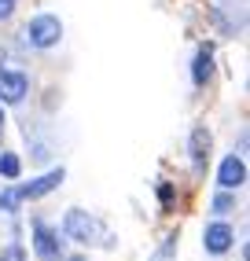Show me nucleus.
<instances>
[{
  "label": "nucleus",
  "instance_id": "f257e3e1",
  "mask_svg": "<svg viewBox=\"0 0 250 261\" xmlns=\"http://www.w3.org/2000/svg\"><path fill=\"white\" fill-rule=\"evenodd\" d=\"M63 232H66L70 239H78V243H96V239H107L103 224H99L96 217H88L85 210H70V214L63 217Z\"/></svg>",
  "mask_w": 250,
  "mask_h": 261
},
{
  "label": "nucleus",
  "instance_id": "f03ea898",
  "mask_svg": "<svg viewBox=\"0 0 250 261\" xmlns=\"http://www.w3.org/2000/svg\"><path fill=\"white\" fill-rule=\"evenodd\" d=\"M26 37H30V44H37V48H52L63 37V22L56 19V15H37V19H30Z\"/></svg>",
  "mask_w": 250,
  "mask_h": 261
},
{
  "label": "nucleus",
  "instance_id": "7ed1b4c3",
  "mask_svg": "<svg viewBox=\"0 0 250 261\" xmlns=\"http://www.w3.org/2000/svg\"><path fill=\"white\" fill-rule=\"evenodd\" d=\"M33 250H37L41 261H59V236L52 228H44L41 221L33 224Z\"/></svg>",
  "mask_w": 250,
  "mask_h": 261
},
{
  "label": "nucleus",
  "instance_id": "20e7f679",
  "mask_svg": "<svg viewBox=\"0 0 250 261\" xmlns=\"http://www.w3.org/2000/svg\"><path fill=\"white\" fill-rule=\"evenodd\" d=\"M59 184H63V169H52V173H44L41 180L22 184L19 188V199H41V195H48L52 188H59Z\"/></svg>",
  "mask_w": 250,
  "mask_h": 261
},
{
  "label": "nucleus",
  "instance_id": "39448f33",
  "mask_svg": "<svg viewBox=\"0 0 250 261\" xmlns=\"http://www.w3.org/2000/svg\"><path fill=\"white\" fill-rule=\"evenodd\" d=\"M22 96H26V74L0 70V99L4 103H19Z\"/></svg>",
  "mask_w": 250,
  "mask_h": 261
},
{
  "label": "nucleus",
  "instance_id": "423d86ee",
  "mask_svg": "<svg viewBox=\"0 0 250 261\" xmlns=\"http://www.w3.org/2000/svg\"><path fill=\"white\" fill-rule=\"evenodd\" d=\"M232 239H236V232H232L228 224H210L206 236H203V243H206L210 254H224V250L232 247Z\"/></svg>",
  "mask_w": 250,
  "mask_h": 261
},
{
  "label": "nucleus",
  "instance_id": "0eeeda50",
  "mask_svg": "<svg viewBox=\"0 0 250 261\" xmlns=\"http://www.w3.org/2000/svg\"><path fill=\"white\" fill-rule=\"evenodd\" d=\"M243 180H246V166L236 159V154H232V159H224L221 169H217V184H221V188H239Z\"/></svg>",
  "mask_w": 250,
  "mask_h": 261
},
{
  "label": "nucleus",
  "instance_id": "6e6552de",
  "mask_svg": "<svg viewBox=\"0 0 250 261\" xmlns=\"http://www.w3.org/2000/svg\"><path fill=\"white\" fill-rule=\"evenodd\" d=\"M210 74H213L210 48H203V51H199V59H195V66H191V77H195V85H206V81H210Z\"/></svg>",
  "mask_w": 250,
  "mask_h": 261
},
{
  "label": "nucleus",
  "instance_id": "1a4fd4ad",
  "mask_svg": "<svg viewBox=\"0 0 250 261\" xmlns=\"http://www.w3.org/2000/svg\"><path fill=\"white\" fill-rule=\"evenodd\" d=\"M191 154H195V162H206V154H210V133L206 129L191 133Z\"/></svg>",
  "mask_w": 250,
  "mask_h": 261
},
{
  "label": "nucleus",
  "instance_id": "9d476101",
  "mask_svg": "<svg viewBox=\"0 0 250 261\" xmlns=\"http://www.w3.org/2000/svg\"><path fill=\"white\" fill-rule=\"evenodd\" d=\"M19 159H15V154H8V151H0V173H4V177L8 180H15V177H19Z\"/></svg>",
  "mask_w": 250,
  "mask_h": 261
},
{
  "label": "nucleus",
  "instance_id": "9b49d317",
  "mask_svg": "<svg viewBox=\"0 0 250 261\" xmlns=\"http://www.w3.org/2000/svg\"><path fill=\"white\" fill-rule=\"evenodd\" d=\"M22 199H19V188H8V191H0V210H15Z\"/></svg>",
  "mask_w": 250,
  "mask_h": 261
},
{
  "label": "nucleus",
  "instance_id": "f8f14e48",
  "mask_svg": "<svg viewBox=\"0 0 250 261\" xmlns=\"http://www.w3.org/2000/svg\"><path fill=\"white\" fill-rule=\"evenodd\" d=\"M0 261H26V254H22V247H8L0 254Z\"/></svg>",
  "mask_w": 250,
  "mask_h": 261
},
{
  "label": "nucleus",
  "instance_id": "ddd939ff",
  "mask_svg": "<svg viewBox=\"0 0 250 261\" xmlns=\"http://www.w3.org/2000/svg\"><path fill=\"white\" fill-rule=\"evenodd\" d=\"M213 210H217V214H228V210H232V199H228V195H217V199H213Z\"/></svg>",
  "mask_w": 250,
  "mask_h": 261
},
{
  "label": "nucleus",
  "instance_id": "4468645a",
  "mask_svg": "<svg viewBox=\"0 0 250 261\" xmlns=\"http://www.w3.org/2000/svg\"><path fill=\"white\" fill-rule=\"evenodd\" d=\"M11 11H15V0H0V19H8Z\"/></svg>",
  "mask_w": 250,
  "mask_h": 261
},
{
  "label": "nucleus",
  "instance_id": "2eb2a0df",
  "mask_svg": "<svg viewBox=\"0 0 250 261\" xmlns=\"http://www.w3.org/2000/svg\"><path fill=\"white\" fill-rule=\"evenodd\" d=\"M70 261H81V257H70Z\"/></svg>",
  "mask_w": 250,
  "mask_h": 261
},
{
  "label": "nucleus",
  "instance_id": "dca6fc26",
  "mask_svg": "<svg viewBox=\"0 0 250 261\" xmlns=\"http://www.w3.org/2000/svg\"><path fill=\"white\" fill-rule=\"evenodd\" d=\"M0 121H4V114H0Z\"/></svg>",
  "mask_w": 250,
  "mask_h": 261
}]
</instances>
